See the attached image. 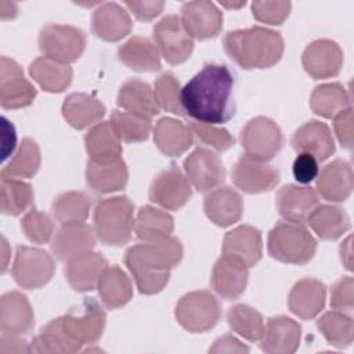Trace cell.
Here are the masks:
<instances>
[{
  "instance_id": "obj_21",
  "label": "cell",
  "mask_w": 354,
  "mask_h": 354,
  "mask_svg": "<svg viewBox=\"0 0 354 354\" xmlns=\"http://www.w3.org/2000/svg\"><path fill=\"white\" fill-rule=\"evenodd\" d=\"M354 176L348 162L337 158L317 176V192L329 202H344L353 191Z\"/></svg>"
},
{
  "instance_id": "obj_22",
  "label": "cell",
  "mask_w": 354,
  "mask_h": 354,
  "mask_svg": "<svg viewBox=\"0 0 354 354\" xmlns=\"http://www.w3.org/2000/svg\"><path fill=\"white\" fill-rule=\"evenodd\" d=\"M97 235L91 225L86 223L62 224L51 241V252L61 261H68L71 257L93 250Z\"/></svg>"
},
{
  "instance_id": "obj_52",
  "label": "cell",
  "mask_w": 354,
  "mask_h": 354,
  "mask_svg": "<svg viewBox=\"0 0 354 354\" xmlns=\"http://www.w3.org/2000/svg\"><path fill=\"white\" fill-rule=\"evenodd\" d=\"M354 279L342 277L330 289V307L342 313H353L354 308Z\"/></svg>"
},
{
  "instance_id": "obj_24",
  "label": "cell",
  "mask_w": 354,
  "mask_h": 354,
  "mask_svg": "<svg viewBox=\"0 0 354 354\" xmlns=\"http://www.w3.org/2000/svg\"><path fill=\"white\" fill-rule=\"evenodd\" d=\"M35 315L25 295L7 292L0 299V330L8 335H24L32 330Z\"/></svg>"
},
{
  "instance_id": "obj_1",
  "label": "cell",
  "mask_w": 354,
  "mask_h": 354,
  "mask_svg": "<svg viewBox=\"0 0 354 354\" xmlns=\"http://www.w3.org/2000/svg\"><path fill=\"white\" fill-rule=\"evenodd\" d=\"M234 75L227 65L206 64L183 88L185 115L206 124H221L235 113Z\"/></svg>"
},
{
  "instance_id": "obj_10",
  "label": "cell",
  "mask_w": 354,
  "mask_h": 354,
  "mask_svg": "<svg viewBox=\"0 0 354 354\" xmlns=\"http://www.w3.org/2000/svg\"><path fill=\"white\" fill-rule=\"evenodd\" d=\"M239 140L246 155L263 162L275 158L283 145L279 126L266 116L250 119L241 130Z\"/></svg>"
},
{
  "instance_id": "obj_38",
  "label": "cell",
  "mask_w": 354,
  "mask_h": 354,
  "mask_svg": "<svg viewBox=\"0 0 354 354\" xmlns=\"http://www.w3.org/2000/svg\"><path fill=\"white\" fill-rule=\"evenodd\" d=\"M314 232L325 241H335L351 227L347 213L333 205H317L306 220Z\"/></svg>"
},
{
  "instance_id": "obj_59",
  "label": "cell",
  "mask_w": 354,
  "mask_h": 354,
  "mask_svg": "<svg viewBox=\"0 0 354 354\" xmlns=\"http://www.w3.org/2000/svg\"><path fill=\"white\" fill-rule=\"evenodd\" d=\"M340 257L344 264V267L351 271V236H348L342 245H340Z\"/></svg>"
},
{
  "instance_id": "obj_20",
  "label": "cell",
  "mask_w": 354,
  "mask_h": 354,
  "mask_svg": "<svg viewBox=\"0 0 354 354\" xmlns=\"http://www.w3.org/2000/svg\"><path fill=\"white\" fill-rule=\"evenodd\" d=\"M297 153H308L318 162L326 160L335 152V141L329 127L319 120H310L300 126L290 138Z\"/></svg>"
},
{
  "instance_id": "obj_43",
  "label": "cell",
  "mask_w": 354,
  "mask_h": 354,
  "mask_svg": "<svg viewBox=\"0 0 354 354\" xmlns=\"http://www.w3.org/2000/svg\"><path fill=\"white\" fill-rule=\"evenodd\" d=\"M80 350L82 346L62 332L57 318L44 325L30 343V353L39 354H72Z\"/></svg>"
},
{
  "instance_id": "obj_26",
  "label": "cell",
  "mask_w": 354,
  "mask_h": 354,
  "mask_svg": "<svg viewBox=\"0 0 354 354\" xmlns=\"http://www.w3.org/2000/svg\"><path fill=\"white\" fill-rule=\"evenodd\" d=\"M223 254L236 259L248 268L256 266L263 254L261 232L252 225L234 228L224 236Z\"/></svg>"
},
{
  "instance_id": "obj_27",
  "label": "cell",
  "mask_w": 354,
  "mask_h": 354,
  "mask_svg": "<svg viewBox=\"0 0 354 354\" xmlns=\"http://www.w3.org/2000/svg\"><path fill=\"white\" fill-rule=\"evenodd\" d=\"M317 205L318 196L311 187L288 184L279 188L275 196L277 210L286 221L303 224Z\"/></svg>"
},
{
  "instance_id": "obj_45",
  "label": "cell",
  "mask_w": 354,
  "mask_h": 354,
  "mask_svg": "<svg viewBox=\"0 0 354 354\" xmlns=\"http://www.w3.org/2000/svg\"><path fill=\"white\" fill-rule=\"evenodd\" d=\"M317 328L326 342L337 348L348 347L354 339V321L342 311H328L317 321Z\"/></svg>"
},
{
  "instance_id": "obj_25",
  "label": "cell",
  "mask_w": 354,
  "mask_h": 354,
  "mask_svg": "<svg viewBox=\"0 0 354 354\" xmlns=\"http://www.w3.org/2000/svg\"><path fill=\"white\" fill-rule=\"evenodd\" d=\"M203 210L207 218L216 225L230 227L241 220L243 201L234 188L218 187L205 196Z\"/></svg>"
},
{
  "instance_id": "obj_51",
  "label": "cell",
  "mask_w": 354,
  "mask_h": 354,
  "mask_svg": "<svg viewBox=\"0 0 354 354\" xmlns=\"http://www.w3.org/2000/svg\"><path fill=\"white\" fill-rule=\"evenodd\" d=\"M290 1H253V17L267 25H281L290 12Z\"/></svg>"
},
{
  "instance_id": "obj_41",
  "label": "cell",
  "mask_w": 354,
  "mask_h": 354,
  "mask_svg": "<svg viewBox=\"0 0 354 354\" xmlns=\"http://www.w3.org/2000/svg\"><path fill=\"white\" fill-rule=\"evenodd\" d=\"M90 196L82 191H66L57 195L51 205L53 216L61 224L84 223L90 213Z\"/></svg>"
},
{
  "instance_id": "obj_61",
  "label": "cell",
  "mask_w": 354,
  "mask_h": 354,
  "mask_svg": "<svg viewBox=\"0 0 354 354\" xmlns=\"http://www.w3.org/2000/svg\"><path fill=\"white\" fill-rule=\"evenodd\" d=\"M224 7H228V8H239L242 6H245V1H241V3H221Z\"/></svg>"
},
{
  "instance_id": "obj_49",
  "label": "cell",
  "mask_w": 354,
  "mask_h": 354,
  "mask_svg": "<svg viewBox=\"0 0 354 354\" xmlns=\"http://www.w3.org/2000/svg\"><path fill=\"white\" fill-rule=\"evenodd\" d=\"M21 230L30 242L41 245L51 239L54 223L47 213L30 209L21 220Z\"/></svg>"
},
{
  "instance_id": "obj_15",
  "label": "cell",
  "mask_w": 354,
  "mask_h": 354,
  "mask_svg": "<svg viewBox=\"0 0 354 354\" xmlns=\"http://www.w3.org/2000/svg\"><path fill=\"white\" fill-rule=\"evenodd\" d=\"M234 184L246 194L271 191L279 183V171L267 162L242 155L231 170Z\"/></svg>"
},
{
  "instance_id": "obj_16",
  "label": "cell",
  "mask_w": 354,
  "mask_h": 354,
  "mask_svg": "<svg viewBox=\"0 0 354 354\" xmlns=\"http://www.w3.org/2000/svg\"><path fill=\"white\" fill-rule=\"evenodd\" d=\"M180 19L185 32L198 40L213 39L223 28V12L206 0L184 3Z\"/></svg>"
},
{
  "instance_id": "obj_36",
  "label": "cell",
  "mask_w": 354,
  "mask_h": 354,
  "mask_svg": "<svg viewBox=\"0 0 354 354\" xmlns=\"http://www.w3.org/2000/svg\"><path fill=\"white\" fill-rule=\"evenodd\" d=\"M84 148L90 160L106 162L122 158V141L112 129L111 122H100L84 136Z\"/></svg>"
},
{
  "instance_id": "obj_9",
  "label": "cell",
  "mask_w": 354,
  "mask_h": 354,
  "mask_svg": "<svg viewBox=\"0 0 354 354\" xmlns=\"http://www.w3.org/2000/svg\"><path fill=\"white\" fill-rule=\"evenodd\" d=\"M55 264L51 254L32 246H18L15 250L11 274L24 289H39L54 275Z\"/></svg>"
},
{
  "instance_id": "obj_56",
  "label": "cell",
  "mask_w": 354,
  "mask_h": 354,
  "mask_svg": "<svg viewBox=\"0 0 354 354\" xmlns=\"http://www.w3.org/2000/svg\"><path fill=\"white\" fill-rule=\"evenodd\" d=\"M30 353V344L19 335L3 333L0 337V354H25Z\"/></svg>"
},
{
  "instance_id": "obj_5",
  "label": "cell",
  "mask_w": 354,
  "mask_h": 354,
  "mask_svg": "<svg viewBox=\"0 0 354 354\" xmlns=\"http://www.w3.org/2000/svg\"><path fill=\"white\" fill-rule=\"evenodd\" d=\"M268 253L272 259L303 266L307 264L317 252V241L301 223L278 221L268 234Z\"/></svg>"
},
{
  "instance_id": "obj_3",
  "label": "cell",
  "mask_w": 354,
  "mask_h": 354,
  "mask_svg": "<svg viewBox=\"0 0 354 354\" xmlns=\"http://www.w3.org/2000/svg\"><path fill=\"white\" fill-rule=\"evenodd\" d=\"M227 55L243 69L274 66L283 54V39L279 32L263 26L231 30L223 40Z\"/></svg>"
},
{
  "instance_id": "obj_28",
  "label": "cell",
  "mask_w": 354,
  "mask_h": 354,
  "mask_svg": "<svg viewBox=\"0 0 354 354\" xmlns=\"http://www.w3.org/2000/svg\"><path fill=\"white\" fill-rule=\"evenodd\" d=\"M131 28L129 12L118 3H104L93 12L91 30L105 41H119L130 33Z\"/></svg>"
},
{
  "instance_id": "obj_44",
  "label": "cell",
  "mask_w": 354,
  "mask_h": 354,
  "mask_svg": "<svg viewBox=\"0 0 354 354\" xmlns=\"http://www.w3.org/2000/svg\"><path fill=\"white\" fill-rule=\"evenodd\" d=\"M40 167V149L36 141L25 137L12 159L1 169L4 178H30Z\"/></svg>"
},
{
  "instance_id": "obj_47",
  "label": "cell",
  "mask_w": 354,
  "mask_h": 354,
  "mask_svg": "<svg viewBox=\"0 0 354 354\" xmlns=\"http://www.w3.org/2000/svg\"><path fill=\"white\" fill-rule=\"evenodd\" d=\"M227 322L235 333L249 342L260 340L264 329L261 314L248 304L232 306L227 313Z\"/></svg>"
},
{
  "instance_id": "obj_18",
  "label": "cell",
  "mask_w": 354,
  "mask_h": 354,
  "mask_svg": "<svg viewBox=\"0 0 354 354\" xmlns=\"http://www.w3.org/2000/svg\"><path fill=\"white\" fill-rule=\"evenodd\" d=\"M301 339V326L295 319L278 315L271 317L264 325L260 348L268 354H292Z\"/></svg>"
},
{
  "instance_id": "obj_54",
  "label": "cell",
  "mask_w": 354,
  "mask_h": 354,
  "mask_svg": "<svg viewBox=\"0 0 354 354\" xmlns=\"http://www.w3.org/2000/svg\"><path fill=\"white\" fill-rule=\"evenodd\" d=\"M333 129L344 149L353 148V109L346 108L333 118Z\"/></svg>"
},
{
  "instance_id": "obj_13",
  "label": "cell",
  "mask_w": 354,
  "mask_h": 354,
  "mask_svg": "<svg viewBox=\"0 0 354 354\" xmlns=\"http://www.w3.org/2000/svg\"><path fill=\"white\" fill-rule=\"evenodd\" d=\"M35 86L24 76L21 66L8 57L0 58V105L4 109L29 106L36 98Z\"/></svg>"
},
{
  "instance_id": "obj_2",
  "label": "cell",
  "mask_w": 354,
  "mask_h": 354,
  "mask_svg": "<svg viewBox=\"0 0 354 354\" xmlns=\"http://www.w3.org/2000/svg\"><path fill=\"white\" fill-rule=\"evenodd\" d=\"M183 245L174 236L156 242H142L130 246L124 253V264L131 272L142 295L163 290L170 278V270L183 259Z\"/></svg>"
},
{
  "instance_id": "obj_40",
  "label": "cell",
  "mask_w": 354,
  "mask_h": 354,
  "mask_svg": "<svg viewBox=\"0 0 354 354\" xmlns=\"http://www.w3.org/2000/svg\"><path fill=\"white\" fill-rule=\"evenodd\" d=\"M314 113L322 118H335L339 112L351 106L350 95L340 83H325L317 86L310 97Z\"/></svg>"
},
{
  "instance_id": "obj_53",
  "label": "cell",
  "mask_w": 354,
  "mask_h": 354,
  "mask_svg": "<svg viewBox=\"0 0 354 354\" xmlns=\"http://www.w3.org/2000/svg\"><path fill=\"white\" fill-rule=\"evenodd\" d=\"M292 173L297 183L308 184L315 180L319 173L318 160L308 153H299L293 160Z\"/></svg>"
},
{
  "instance_id": "obj_12",
  "label": "cell",
  "mask_w": 354,
  "mask_h": 354,
  "mask_svg": "<svg viewBox=\"0 0 354 354\" xmlns=\"http://www.w3.org/2000/svg\"><path fill=\"white\" fill-rule=\"evenodd\" d=\"M148 196L151 202L166 210H178L192 196L191 183L177 165L171 163L155 176L149 185Z\"/></svg>"
},
{
  "instance_id": "obj_23",
  "label": "cell",
  "mask_w": 354,
  "mask_h": 354,
  "mask_svg": "<svg viewBox=\"0 0 354 354\" xmlns=\"http://www.w3.org/2000/svg\"><path fill=\"white\" fill-rule=\"evenodd\" d=\"M108 266L106 259L93 250L76 254L66 261L65 278L76 292H88L97 288L101 272Z\"/></svg>"
},
{
  "instance_id": "obj_7",
  "label": "cell",
  "mask_w": 354,
  "mask_h": 354,
  "mask_svg": "<svg viewBox=\"0 0 354 354\" xmlns=\"http://www.w3.org/2000/svg\"><path fill=\"white\" fill-rule=\"evenodd\" d=\"M174 315L185 330L203 333L217 325L221 317V307L216 296L209 290H194L178 300Z\"/></svg>"
},
{
  "instance_id": "obj_48",
  "label": "cell",
  "mask_w": 354,
  "mask_h": 354,
  "mask_svg": "<svg viewBox=\"0 0 354 354\" xmlns=\"http://www.w3.org/2000/svg\"><path fill=\"white\" fill-rule=\"evenodd\" d=\"M153 95L159 109L162 108L178 116L185 115L181 105V87L171 72H165L155 80Z\"/></svg>"
},
{
  "instance_id": "obj_32",
  "label": "cell",
  "mask_w": 354,
  "mask_h": 354,
  "mask_svg": "<svg viewBox=\"0 0 354 354\" xmlns=\"http://www.w3.org/2000/svg\"><path fill=\"white\" fill-rule=\"evenodd\" d=\"M153 142L166 156L183 155L194 142L189 126L173 118H162L153 129Z\"/></svg>"
},
{
  "instance_id": "obj_17",
  "label": "cell",
  "mask_w": 354,
  "mask_h": 354,
  "mask_svg": "<svg viewBox=\"0 0 354 354\" xmlns=\"http://www.w3.org/2000/svg\"><path fill=\"white\" fill-rule=\"evenodd\" d=\"M301 64L313 79L337 76L343 65V51L339 44L329 39L311 41L303 51Z\"/></svg>"
},
{
  "instance_id": "obj_39",
  "label": "cell",
  "mask_w": 354,
  "mask_h": 354,
  "mask_svg": "<svg viewBox=\"0 0 354 354\" xmlns=\"http://www.w3.org/2000/svg\"><path fill=\"white\" fill-rule=\"evenodd\" d=\"M133 230L140 241L156 242L171 235L174 220L167 212L148 205L138 210Z\"/></svg>"
},
{
  "instance_id": "obj_30",
  "label": "cell",
  "mask_w": 354,
  "mask_h": 354,
  "mask_svg": "<svg viewBox=\"0 0 354 354\" xmlns=\"http://www.w3.org/2000/svg\"><path fill=\"white\" fill-rule=\"evenodd\" d=\"M326 288L314 278L297 281L288 296L289 310L301 319L315 318L325 306Z\"/></svg>"
},
{
  "instance_id": "obj_8",
  "label": "cell",
  "mask_w": 354,
  "mask_h": 354,
  "mask_svg": "<svg viewBox=\"0 0 354 354\" xmlns=\"http://www.w3.org/2000/svg\"><path fill=\"white\" fill-rule=\"evenodd\" d=\"M37 43L44 57L69 64L82 57L86 48V33L76 26L48 24L41 28Z\"/></svg>"
},
{
  "instance_id": "obj_50",
  "label": "cell",
  "mask_w": 354,
  "mask_h": 354,
  "mask_svg": "<svg viewBox=\"0 0 354 354\" xmlns=\"http://www.w3.org/2000/svg\"><path fill=\"white\" fill-rule=\"evenodd\" d=\"M188 126L192 134L201 142L214 148L218 152H224L235 144V138L228 133L227 129L214 127L213 124H206L201 122H191Z\"/></svg>"
},
{
  "instance_id": "obj_11",
  "label": "cell",
  "mask_w": 354,
  "mask_h": 354,
  "mask_svg": "<svg viewBox=\"0 0 354 354\" xmlns=\"http://www.w3.org/2000/svg\"><path fill=\"white\" fill-rule=\"evenodd\" d=\"M153 43L160 55L171 65L185 62L194 51V40L185 32L180 17L170 14L153 26Z\"/></svg>"
},
{
  "instance_id": "obj_34",
  "label": "cell",
  "mask_w": 354,
  "mask_h": 354,
  "mask_svg": "<svg viewBox=\"0 0 354 354\" xmlns=\"http://www.w3.org/2000/svg\"><path fill=\"white\" fill-rule=\"evenodd\" d=\"M97 290L102 304L115 310L130 301L133 286L126 272L118 266H106L97 282Z\"/></svg>"
},
{
  "instance_id": "obj_14",
  "label": "cell",
  "mask_w": 354,
  "mask_h": 354,
  "mask_svg": "<svg viewBox=\"0 0 354 354\" xmlns=\"http://www.w3.org/2000/svg\"><path fill=\"white\" fill-rule=\"evenodd\" d=\"M184 170L191 185L207 192L225 180V169L217 153L207 148H196L184 160Z\"/></svg>"
},
{
  "instance_id": "obj_37",
  "label": "cell",
  "mask_w": 354,
  "mask_h": 354,
  "mask_svg": "<svg viewBox=\"0 0 354 354\" xmlns=\"http://www.w3.org/2000/svg\"><path fill=\"white\" fill-rule=\"evenodd\" d=\"M29 75L44 91L61 93L69 87L73 71L68 64L47 57H39L30 62Z\"/></svg>"
},
{
  "instance_id": "obj_58",
  "label": "cell",
  "mask_w": 354,
  "mask_h": 354,
  "mask_svg": "<svg viewBox=\"0 0 354 354\" xmlns=\"http://www.w3.org/2000/svg\"><path fill=\"white\" fill-rule=\"evenodd\" d=\"M1 131H3V160L14 151L17 142V134L12 124L8 123L6 118H1Z\"/></svg>"
},
{
  "instance_id": "obj_4",
  "label": "cell",
  "mask_w": 354,
  "mask_h": 354,
  "mask_svg": "<svg viewBox=\"0 0 354 354\" xmlns=\"http://www.w3.org/2000/svg\"><path fill=\"white\" fill-rule=\"evenodd\" d=\"M134 228V205L124 196L105 198L94 207V231L97 238L109 246L130 242Z\"/></svg>"
},
{
  "instance_id": "obj_6",
  "label": "cell",
  "mask_w": 354,
  "mask_h": 354,
  "mask_svg": "<svg viewBox=\"0 0 354 354\" xmlns=\"http://www.w3.org/2000/svg\"><path fill=\"white\" fill-rule=\"evenodd\" d=\"M57 321L72 342L83 346L100 340L106 325V314L93 297H84L79 306L72 307Z\"/></svg>"
},
{
  "instance_id": "obj_29",
  "label": "cell",
  "mask_w": 354,
  "mask_h": 354,
  "mask_svg": "<svg viewBox=\"0 0 354 354\" xmlns=\"http://www.w3.org/2000/svg\"><path fill=\"white\" fill-rule=\"evenodd\" d=\"M129 171L122 158L95 162L88 160L86 166V184L95 194H109L126 187Z\"/></svg>"
},
{
  "instance_id": "obj_46",
  "label": "cell",
  "mask_w": 354,
  "mask_h": 354,
  "mask_svg": "<svg viewBox=\"0 0 354 354\" xmlns=\"http://www.w3.org/2000/svg\"><path fill=\"white\" fill-rule=\"evenodd\" d=\"M112 129L120 141L124 142H141L149 137L152 124L151 118L131 113L127 111L115 109L109 119Z\"/></svg>"
},
{
  "instance_id": "obj_31",
  "label": "cell",
  "mask_w": 354,
  "mask_h": 354,
  "mask_svg": "<svg viewBox=\"0 0 354 354\" xmlns=\"http://www.w3.org/2000/svg\"><path fill=\"white\" fill-rule=\"evenodd\" d=\"M119 61L136 72H158L162 68L156 44L142 36H133L118 48Z\"/></svg>"
},
{
  "instance_id": "obj_33",
  "label": "cell",
  "mask_w": 354,
  "mask_h": 354,
  "mask_svg": "<svg viewBox=\"0 0 354 354\" xmlns=\"http://www.w3.org/2000/svg\"><path fill=\"white\" fill-rule=\"evenodd\" d=\"M105 115L104 104L86 93L69 94L62 104V116L76 130L87 129Z\"/></svg>"
},
{
  "instance_id": "obj_55",
  "label": "cell",
  "mask_w": 354,
  "mask_h": 354,
  "mask_svg": "<svg viewBox=\"0 0 354 354\" xmlns=\"http://www.w3.org/2000/svg\"><path fill=\"white\" fill-rule=\"evenodd\" d=\"M124 6L134 14V17L140 21L148 22L158 17L163 7L165 1L152 0V1H124Z\"/></svg>"
},
{
  "instance_id": "obj_57",
  "label": "cell",
  "mask_w": 354,
  "mask_h": 354,
  "mask_svg": "<svg viewBox=\"0 0 354 354\" xmlns=\"http://www.w3.org/2000/svg\"><path fill=\"white\" fill-rule=\"evenodd\" d=\"M209 353H249V347L231 335H223L214 340Z\"/></svg>"
},
{
  "instance_id": "obj_42",
  "label": "cell",
  "mask_w": 354,
  "mask_h": 354,
  "mask_svg": "<svg viewBox=\"0 0 354 354\" xmlns=\"http://www.w3.org/2000/svg\"><path fill=\"white\" fill-rule=\"evenodd\" d=\"M35 192L29 183L17 178L0 181V210L7 216H19L33 205Z\"/></svg>"
},
{
  "instance_id": "obj_35",
  "label": "cell",
  "mask_w": 354,
  "mask_h": 354,
  "mask_svg": "<svg viewBox=\"0 0 354 354\" xmlns=\"http://www.w3.org/2000/svg\"><path fill=\"white\" fill-rule=\"evenodd\" d=\"M116 102L122 109L147 118L159 113L153 90L148 83L138 79H130L120 86Z\"/></svg>"
},
{
  "instance_id": "obj_60",
  "label": "cell",
  "mask_w": 354,
  "mask_h": 354,
  "mask_svg": "<svg viewBox=\"0 0 354 354\" xmlns=\"http://www.w3.org/2000/svg\"><path fill=\"white\" fill-rule=\"evenodd\" d=\"M1 243H3V268H1V272L6 271L7 268V260H8V242L4 236H1Z\"/></svg>"
},
{
  "instance_id": "obj_19",
  "label": "cell",
  "mask_w": 354,
  "mask_h": 354,
  "mask_svg": "<svg viewBox=\"0 0 354 354\" xmlns=\"http://www.w3.org/2000/svg\"><path fill=\"white\" fill-rule=\"evenodd\" d=\"M248 279L249 271L243 263L227 254H221L213 266L210 283L220 297L234 300L245 292Z\"/></svg>"
}]
</instances>
